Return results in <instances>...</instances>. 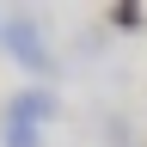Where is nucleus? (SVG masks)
I'll use <instances>...</instances> for the list:
<instances>
[{
	"label": "nucleus",
	"mask_w": 147,
	"mask_h": 147,
	"mask_svg": "<svg viewBox=\"0 0 147 147\" xmlns=\"http://www.w3.org/2000/svg\"><path fill=\"white\" fill-rule=\"evenodd\" d=\"M0 147H37V123H25V117H0Z\"/></svg>",
	"instance_id": "obj_3"
},
{
	"label": "nucleus",
	"mask_w": 147,
	"mask_h": 147,
	"mask_svg": "<svg viewBox=\"0 0 147 147\" xmlns=\"http://www.w3.org/2000/svg\"><path fill=\"white\" fill-rule=\"evenodd\" d=\"M110 25H117V31H141V25H147V12L135 6V0H123V6H110Z\"/></svg>",
	"instance_id": "obj_4"
},
{
	"label": "nucleus",
	"mask_w": 147,
	"mask_h": 147,
	"mask_svg": "<svg viewBox=\"0 0 147 147\" xmlns=\"http://www.w3.org/2000/svg\"><path fill=\"white\" fill-rule=\"evenodd\" d=\"M0 49H6L18 67H31V74H55V55L43 43V18H31V12L0 18Z\"/></svg>",
	"instance_id": "obj_1"
},
{
	"label": "nucleus",
	"mask_w": 147,
	"mask_h": 147,
	"mask_svg": "<svg viewBox=\"0 0 147 147\" xmlns=\"http://www.w3.org/2000/svg\"><path fill=\"white\" fill-rule=\"evenodd\" d=\"M6 110L43 129V123L55 117V92H49V86H25V92H12V98H6Z\"/></svg>",
	"instance_id": "obj_2"
}]
</instances>
